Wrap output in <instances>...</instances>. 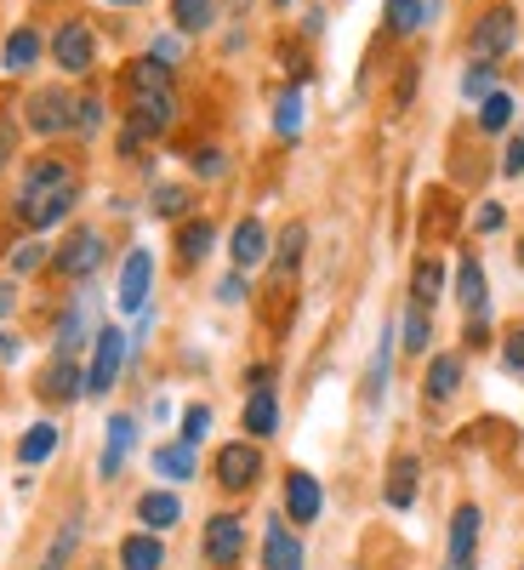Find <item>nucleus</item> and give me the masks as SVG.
Returning <instances> with one entry per match:
<instances>
[{"label":"nucleus","instance_id":"1","mask_svg":"<svg viewBox=\"0 0 524 570\" xmlns=\"http://www.w3.org/2000/svg\"><path fill=\"white\" fill-rule=\"evenodd\" d=\"M75 200H80V177H75V166L58 160V155H40V160L23 171V188H18L12 212H18L34 234H46V228H58V223L75 212Z\"/></svg>","mask_w":524,"mask_h":570},{"label":"nucleus","instance_id":"2","mask_svg":"<svg viewBox=\"0 0 524 570\" xmlns=\"http://www.w3.org/2000/svg\"><path fill=\"white\" fill-rule=\"evenodd\" d=\"M126 98H131V131L137 137H160L177 120V91H171V69L155 58H137L126 69Z\"/></svg>","mask_w":524,"mask_h":570},{"label":"nucleus","instance_id":"3","mask_svg":"<svg viewBox=\"0 0 524 570\" xmlns=\"http://www.w3.org/2000/svg\"><path fill=\"white\" fill-rule=\"evenodd\" d=\"M513 46H518V7L496 0V7H485V12H479V23H473V35H467V58L496 69V63L513 52Z\"/></svg>","mask_w":524,"mask_h":570},{"label":"nucleus","instance_id":"4","mask_svg":"<svg viewBox=\"0 0 524 570\" xmlns=\"http://www.w3.org/2000/svg\"><path fill=\"white\" fill-rule=\"evenodd\" d=\"M23 120H29L40 137H63V131H75V120H80V98H75V91H63V86L29 91Z\"/></svg>","mask_w":524,"mask_h":570},{"label":"nucleus","instance_id":"5","mask_svg":"<svg viewBox=\"0 0 524 570\" xmlns=\"http://www.w3.org/2000/svg\"><path fill=\"white\" fill-rule=\"evenodd\" d=\"M131 343H126V331L120 325H98V343H91V365H86V394L98 400L120 383V365H126Z\"/></svg>","mask_w":524,"mask_h":570},{"label":"nucleus","instance_id":"6","mask_svg":"<svg viewBox=\"0 0 524 570\" xmlns=\"http://www.w3.org/2000/svg\"><path fill=\"white\" fill-rule=\"evenodd\" d=\"M103 257H109L103 234H98V228H75L69 240L52 252V274H58V279H91V274L103 268Z\"/></svg>","mask_w":524,"mask_h":570},{"label":"nucleus","instance_id":"7","mask_svg":"<svg viewBox=\"0 0 524 570\" xmlns=\"http://www.w3.org/2000/svg\"><path fill=\"white\" fill-rule=\"evenodd\" d=\"M211 473H217V485H223L228 497H240V491H251V485L263 480V451H257L251 440H228V445L217 451Z\"/></svg>","mask_w":524,"mask_h":570},{"label":"nucleus","instance_id":"8","mask_svg":"<svg viewBox=\"0 0 524 570\" xmlns=\"http://www.w3.org/2000/svg\"><path fill=\"white\" fill-rule=\"evenodd\" d=\"M149 285H155V252L149 246H131L126 263H120V308L137 314V308H149Z\"/></svg>","mask_w":524,"mask_h":570},{"label":"nucleus","instance_id":"9","mask_svg":"<svg viewBox=\"0 0 524 570\" xmlns=\"http://www.w3.org/2000/svg\"><path fill=\"white\" fill-rule=\"evenodd\" d=\"M240 553H246V519L240 513H211L206 519V559L217 570H228Z\"/></svg>","mask_w":524,"mask_h":570},{"label":"nucleus","instance_id":"10","mask_svg":"<svg viewBox=\"0 0 524 570\" xmlns=\"http://www.w3.org/2000/svg\"><path fill=\"white\" fill-rule=\"evenodd\" d=\"M52 58H58L63 75H86L91 63H98V35H91L86 23H63L52 35Z\"/></svg>","mask_w":524,"mask_h":570},{"label":"nucleus","instance_id":"11","mask_svg":"<svg viewBox=\"0 0 524 570\" xmlns=\"http://www.w3.org/2000/svg\"><path fill=\"white\" fill-rule=\"evenodd\" d=\"M285 513H291V525H319V513H325V491L314 473L291 468L285 473Z\"/></svg>","mask_w":524,"mask_h":570},{"label":"nucleus","instance_id":"12","mask_svg":"<svg viewBox=\"0 0 524 570\" xmlns=\"http://www.w3.org/2000/svg\"><path fill=\"white\" fill-rule=\"evenodd\" d=\"M479 531H485V513L462 502L456 519H451V570H473L479 564Z\"/></svg>","mask_w":524,"mask_h":570},{"label":"nucleus","instance_id":"13","mask_svg":"<svg viewBox=\"0 0 524 570\" xmlns=\"http://www.w3.org/2000/svg\"><path fill=\"white\" fill-rule=\"evenodd\" d=\"M34 394H40L46 405H75V400L86 394V371H80L75 360H52V365H46V376L34 383Z\"/></svg>","mask_w":524,"mask_h":570},{"label":"nucleus","instance_id":"14","mask_svg":"<svg viewBox=\"0 0 524 570\" xmlns=\"http://www.w3.org/2000/svg\"><path fill=\"white\" fill-rule=\"evenodd\" d=\"M131 445H137V416L115 411V416H109V434H103V456H98V473H103V480H120V468H126Z\"/></svg>","mask_w":524,"mask_h":570},{"label":"nucleus","instance_id":"15","mask_svg":"<svg viewBox=\"0 0 524 570\" xmlns=\"http://www.w3.org/2000/svg\"><path fill=\"white\" fill-rule=\"evenodd\" d=\"M263 570H303V542H297V531L285 525L279 513L268 519V531H263Z\"/></svg>","mask_w":524,"mask_h":570},{"label":"nucleus","instance_id":"16","mask_svg":"<svg viewBox=\"0 0 524 570\" xmlns=\"http://www.w3.org/2000/svg\"><path fill=\"white\" fill-rule=\"evenodd\" d=\"M211 246H217V228H211L206 217H188V223L177 228V268H182V274L200 268V263L211 257Z\"/></svg>","mask_w":524,"mask_h":570},{"label":"nucleus","instance_id":"17","mask_svg":"<svg viewBox=\"0 0 524 570\" xmlns=\"http://www.w3.org/2000/svg\"><path fill=\"white\" fill-rule=\"evenodd\" d=\"M456 303L467 308V320L491 308V285H485V263L473 257V252H467V257L456 263Z\"/></svg>","mask_w":524,"mask_h":570},{"label":"nucleus","instance_id":"18","mask_svg":"<svg viewBox=\"0 0 524 570\" xmlns=\"http://www.w3.org/2000/svg\"><path fill=\"white\" fill-rule=\"evenodd\" d=\"M240 422H246L251 440H274V434H279V394H274V389H251Z\"/></svg>","mask_w":524,"mask_h":570},{"label":"nucleus","instance_id":"19","mask_svg":"<svg viewBox=\"0 0 524 570\" xmlns=\"http://www.w3.org/2000/svg\"><path fill=\"white\" fill-rule=\"evenodd\" d=\"M228 252H234V268H257L268 257V228L257 217H240L228 234Z\"/></svg>","mask_w":524,"mask_h":570},{"label":"nucleus","instance_id":"20","mask_svg":"<svg viewBox=\"0 0 524 570\" xmlns=\"http://www.w3.org/2000/svg\"><path fill=\"white\" fill-rule=\"evenodd\" d=\"M462 389V354H434L427 360V383H422V394H427V405H445L451 394Z\"/></svg>","mask_w":524,"mask_h":570},{"label":"nucleus","instance_id":"21","mask_svg":"<svg viewBox=\"0 0 524 570\" xmlns=\"http://www.w3.org/2000/svg\"><path fill=\"white\" fill-rule=\"evenodd\" d=\"M416 485H422V462L416 456H394L388 462V485H383V497H388V508H411L416 502Z\"/></svg>","mask_w":524,"mask_h":570},{"label":"nucleus","instance_id":"22","mask_svg":"<svg viewBox=\"0 0 524 570\" xmlns=\"http://www.w3.org/2000/svg\"><path fill=\"white\" fill-rule=\"evenodd\" d=\"M155 473H160V480H171V485H188V480L200 473V456H195V445H182V440L160 445V451H155Z\"/></svg>","mask_w":524,"mask_h":570},{"label":"nucleus","instance_id":"23","mask_svg":"<svg viewBox=\"0 0 524 570\" xmlns=\"http://www.w3.org/2000/svg\"><path fill=\"white\" fill-rule=\"evenodd\" d=\"M268 252H274V274H279V279H291V274L303 268V257H308V223H291Z\"/></svg>","mask_w":524,"mask_h":570},{"label":"nucleus","instance_id":"24","mask_svg":"<svg viewBox=\"0 0 524 570\" xmlns=\"http://www.w3.org/2000/svg\"><path fill=\"white\" fill-rule=\"evenodd\" d=\"M137 519H142V531H171L182 519V502L171 491H142L137 497Z\"/></svg>","mask_w":524,"mask_h":570},{"label":"nucleus","instance_id":"25","mask_svg":"<svg viewBox=\"0 0 524 570\" xmlns=\"http://www.w3.org/2000/svg\"><path fill=\"white\" fill-rule=\"evenodd\" d=\"M120 570H166V548L155 531H137L120 542Z\"/></svg>","mask_w":524,"mask_h":570},{"label":"nucleus","instance_id":"26","mask_svg":"<svg viewBox=\"0 0 524 570\" xmlns=\"http://www.w3.org/2000/svg\"><path fill=\"white\" fill-rule=\"evenodd\" d=\"M439 297H445V263L439 257H416V268H411V303L434 308Z\"/></svg>","mask_w":524,"mask_h":570},{"label":"nucleus","instance_id":"27","mask_svg":"<svg viewBox=\"0 0 524 570\" xmlns=\"http://www.w3.org/2000/svg\"><path fill=\"white\" fill-rule=\"evenodd\" d=\"M399 343H405V354H427V343H434V308L411 303L399 320Z\"/></svg>","mask_w":524,"mask_h":570},{"label":"nucleus","instance_id":"28","mask_svg":"<svg viewBox=\"0 0 524 570\" xmlns=\"http://www.w3.org/2000/svg\"><path fill=\"white\" fill-rule=\"evenodd\" d=\"M58 440H63V434H58V422H34L29 434L18 440V462H23V468H40L46 456L58 451Z\"/></svg>","mask_w":524,"mask_h":570},{"label":"nucleus","instance_id":"29","mask_svg":"<svg viewBox=\"0 0 524 570\" xmlns=\"http://www.w3.org/2000/svg\"><path fill=\"white\" fill-rule=\"evenodd\" d=\"M211 18H217V0H171L177 35H200V29H211Z\"/></svg>","mask_w":524,"mask_h":570},{"label":"nucleus","instance_id":"30","mask_svg":"<svg viewBox=\"0 0 524 570\" xmlns=\"http://www.w3.org/2000/svg\"><path fill=\"white\" fill-rule=\"evenodd\" d=\"M513 115H518L513 91H502V86H496L491 98H479V131H491V137H496V131H507V126H513Z\"/></svg>","mask_w":524,"mask_h":570},{"label":"nucleus","instance_id":"31","mask_svg":"<svg viewBox=\"0 0 524 570\" xmlns=\"http://www.w3.org/2000/svg\"><path fill=\"white\" fill-rule=\"evenodd\" d=\"M394 331H383V343H376V360H370V383H365V400L376 405V400H383L388 394V365H394Z\"/></svg>","mask_w":524,"mask_h":570},{"label":"nucleus","instance_id":"32","mask_svg":"<svg viewBox=\"0 0 524 570\" xmlns=\"http://www.w3.org/2000/svg\"><path fill=\"white\" fill-rule=\"evenodd\" d=\"M427 23V0H388V35H416Z\"/></svg>","mask_w":524,"mask_h":570},{"label":"nucleus","instance_id":"33","mask_svg":"<svg viewBox=\"0 0 524 570\" xmlns=\"http://www.w3.org/2000/svg\"><path fill=\"white\" fill-rule=\"evenodd\" d=\"M86 337H91V331H86V308L75 303V308L63 314V325H58V360H75Z\"/></svg>","mask_w":524,"mask_h":570},{"label":"nucleus","instance_id":"34","mask_svg":"<svg viewBox=\"0 0 524 570\" xmlns=\"http://www.w3.org/2000/svg\"><path fill=\"white\" fill-rule=\"evenodd\" d=\"M274 131H279L285 142L303 131V91H285V98L274 104Z\"/></svg>","mask_w":524,"mask_h":570},{"label":"nucleus","instance_id":"35","mask_svg":"<svg viewBox=\"0 0 524 570\" xmlns=\"http://www.w3.org/2000/svg\"><path fill=\"white\" fill-rule=\"evenodd\" d=\"M40 58V35L34 29H12L7 35V69H29Z\"/></svg>","mask_w":524,"mask_h":570},{"label":"nucleus","instance_id":"36","mask_svg":"<svg viewBox=\"0 0 524 570\" xmlns=\"http://www.w3.org/2000/svg\"><path fill=\"white\" fill-rule=\"evenodd\" d=\"M491 91H496V69H491V63H467V75H462V98L479 104V98H491Z\"/></svg>","mask_w":524,"mask_h":570},{"label":"nucleus","instance_id":"37","mask_svg":"<svg viewBox=\"0 0 524 570\" xmlns=\"http://www.w3.org/2000/svg\"><path fill=\"white\" fill-rule=\"evenodd\" d=\"M502 371L507 376H524V325H507V337H502Z\"/></svg>","mask_w":524,"mask_h":570},{"label":"nucleus","instance_id":"38","mask_svg":"<svg viewBox=\"0 0 524 570\" xmlns=\"http://www.w3.org/2000/svg\"><path fill=\"white\" fill-rule=\"evenodd\" d=\"M211 434V405H188L182 411V445H200Z\"/></svg>","mask_w":524,"mask_h":570},{"label":"nucleus","instance_id":"39","mask_svg":"<svg viewBox=\"0 0 524 570\" xmlns=\"http://www.w3.org/2000/svg\"><path fill=\"white\" fill-rule=\"evenodd\" d=\"M188 200H195V195H188V188H177V183H171V188H155V212H160V217H182Z\"/></svg>","mask_w":524,"mask_h":570},{"label":"nucleus","instance_id":"40","mask_svg":"<svg viewBox=\"0 0 524 570\" xmlns=\"http://www.w3.org/2000/svg\"><path fill=\"white\" fill-rule=\"evenodd\" d=\"M251 297V285H246V268H234L217 279V303H246Z\"/></svg>","mask_w":524,"mask_h":570},{"label":"nucleus","instance_id":"41","mask_svg":"<svg viewBox=\"0 0 524 570\" xmlns=\"http://www.w3.org/2000/svg\"><path fill=\"white\" fill-rule=\"evenodd\" d=\"M473 228H479V234H496V228H507V212H502L496 200H485L479 212H473Z\"/></svg>","mask_w":524,"mask_h":570},{"label":"nucleus","instance_id":"42","mask_svg":"<svg viewBox=\"0 0 524 570\" xmlns=\"http://www.w3.org/2000/svg\"><path fill=\"white\" fill-rule=\"evenodd\" d=\"M502 177H524V137H507V155H502Z\"/></svg>","mask_w":524,"mask_h":570},{"label":"nucleus","instance_id":"43","mask_svg":"<svg viewBox=\"0 0 524 570\" xmlns=\"http://www.w3.org/2000/svg\"><path fill=\"white\" fill-rule=\"evenodd\" d=\"M462 343H467V348H485V343H491V320H485V314H473L467 331H462Z\"/></svg>","mask_w":524,"mask_h":570},{"label":"nucleus","instance_id":"44","mask_svg":"<svg viewBox=\"0 0 524 570\" xmlns=\"http://www.w3.org/2000/svg\"><path fill=\"white\" fill-rule=\"evenodd\" d=\"M103 126V104L98 98H80V120H75V131H98Z\"/></svg>","mask_w":524,"mask_h":570},{"label":"nucleus","instance_id":"45","mask_svg":"<svg viewBox=\"0 0 524 570\" xmlns=\"http://www.w3.org/2000/svg\"><path fill=\"white\" fill-rule=\"evenodd\" d=\"M195 171H200V177H223V171H228L223 149H200V155H195Z\"/></svg>","mask_w":524,"mask_h":570},{"label":"nucleus","instance_id":"46","mask_svg":"<svg viewBox=\"0 0 524 570\" xmlns=\"http://www.w3.org/2000/svg\"><path fill=\"white\" fill-rule=\"evenodd\" d=\"M40 263H46V246H40V240L23 246V252H12V268H18V274H29V268H40Z\"/></svg>","mask_w":524,"mask_h":570},{"label":"nucleus","instance_id":"47","mask_svg":"<svg viewBox=\"0 0 524 570\" xmlns=\"http://www.w3.org/2000/svg\"><path fill=\"white\" fill-rule=\"evenodd\" d=\"M12 149H18V126H12V120H0V171H7Z\"/></svg>","mask_w":524,"mask_h":570},{"label":"nucleus","instance_id":"48","mask_svg":"<svg viewBox=\"0 0 524 570\" xmlns=\"http://www.w3.org/2000/svg\"><path fill=\"white\" fill-rule=\"evenodd\" d=\"M12 308H18V285H12V279H0V320H7Z\"/></svg>","mask_w":524,"mask_h":570},{"label":"nucleus","instance_id":"49","mask_svg":"<svg viewBox=\"0 0 524 570\" xmlns=\"http://www.w3.org/2000/svg\"><path fill=\"white\" fill-rule=\"evenodd\" d=\"M18 354H23V343H18V337H7V331H0V365H12Z\"/></svg>","mask_w":524,"mask_h":570},{"label":"nucleus","instance_id":"50","mask_svg":"<svg viewBox=\"0 0 524 570\" xmlns=\"http://www.w3.org/2000/svg\"><path fill=\"white\" fill-rule=\"evenodd\" d=\"M268 376H274L268 365H251V371H246V383H251V389H268Z\"/></svg>","mask_w":524,"mask_h":570},{"label":"nucleus","instance_id":"51","mask_svg":"<svg viewBox=\"0 0 524 570\" xmlns=\"http://www.w3.org/2000/svg\"><path fill=\"white\" fill-rule=\"evenodd\" d=\"M109 7H142V0H109Z\"/></svg>","mask_w":524,"mask_h":570},{"label":"nucleus","instance_id":"52","mask_svg":"<svg viewBox=\"0 0 524 570\" xmlns=\"http://www.w3.org/2000/svg\"><path fill=\"white\" fill-rule=\"evenodd\" d=\"M274 7H291V0H274Z\"/></svg>","mask_w":524,"mask_h":570}]
</instances>
